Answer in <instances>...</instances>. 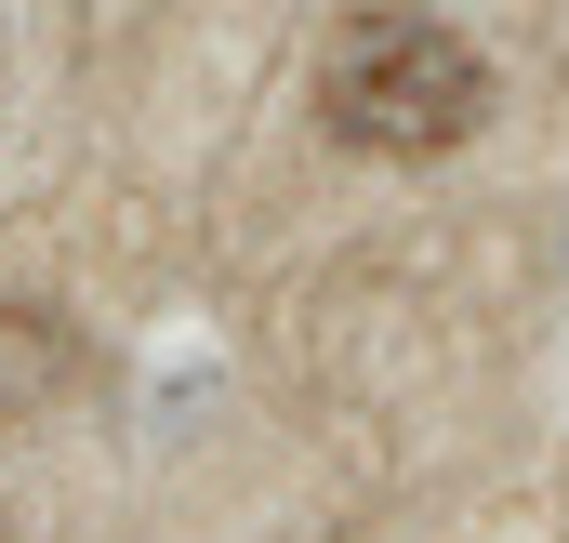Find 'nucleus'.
<instances>
[{"label":"nucleus","instance_id":"f257e3e1","mask_svg":"<svg viewBox=\"0 0 569 543\" xmlns=\"http://www.w3.org/2000/svg\"><path fill=\"white\" fill-rule=\"evenodd\" d=\"M318 134L345 159L425 172V159L490 134V53L425 0H358L331 27V53H318Z\"/></svg>","mask_w":569,"mask_h":543},{"label":"nucleus","instance_id":"f03ea898","mask_svg":"<svg viewBox=\"0 0 569 543\" xmlns=\"http://www.w3.org/2000/svg\"><path fill=\"white\" fill-rule=\"evenodd\" d=\"M53 385H80V332H67L53 305H0V424L40 411Z\"/></svg>","mask_w":569,"mask_h":543}]
</instances>
